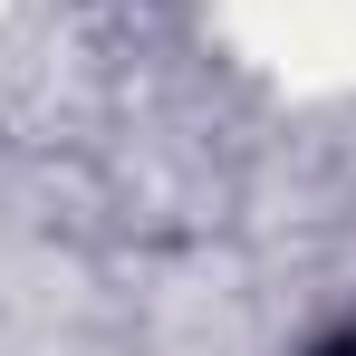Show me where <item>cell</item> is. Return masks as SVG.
<instances>
[{
	"label": "cell",
	"instance_id": "obj_1",
	"mask_svg": "<svg viewBox=\"0 0 356 356\" xmlns=\"http://www.w3.org/2000/svg\"><path fill=\"white\" fill-rule=\"evenodd\" d=\"M318 356H356V337H337V347H318Z\"/></svg>",
	"mask_w": 356,
	"mask_h": 356
}]
</instances>
